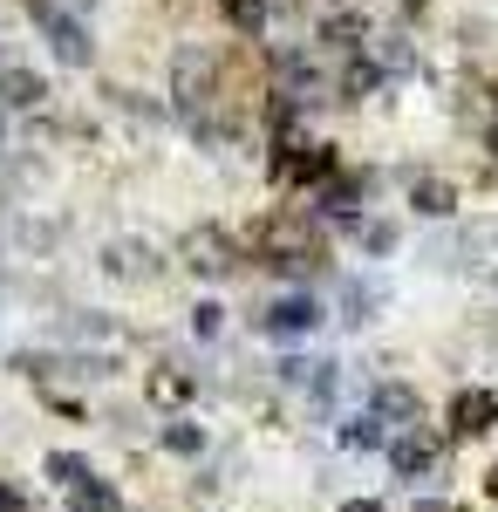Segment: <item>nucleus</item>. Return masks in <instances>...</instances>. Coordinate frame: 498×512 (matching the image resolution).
Returning <instances> with one entry per match:
<instances>
[{"mask_svg": "<svg viewBox=\"0 0 498 512\" xmlns=\"http://www.w3.org/2000/svg\"><path fill=\"white\" fill-rule=\"evenodd\" d=\"M55 7H69V14H82V21H89V7H96V0H55Z\"/></svg>", "mask_w": 498, "mask_h": 512, "instance_id": "obj_23", "label": "nucleus"}, {"mask_svg": "<svg viewBox=\"0 0 498 512\" xmlns=\"http://www.w3.org/2000/svg\"><path fill=\"white\" fill-rule=\"evenodd\" d=\"M192 396V376H178V369H151V403H185Z\"/></svg>", "mask_w": 498, "mask_h": 512, "instance_id": "obj_18", "label": "nucleus"}, {"mask_svg": "<svg viewBox=\"0 0 498 512\" xmlns=\"http://www.w3.org/2000/svg\"><path fill=\"white\" fill-rule=\"evenodd\" d=\"M348 444H355V451H383V444H389V431H383V424H376V417H355V424H348Z\"/></svg>", "mask_w": 498, "mask_h": 512, "instance_id": "obj_19", "label": "nucleus"}, {"mask_svg": "<svg viewBox=\"0 0 498 512\" xmlns=\"http://www.w3.org/2000/svg\"><path fill=\"white\" fill-rule=\"evenodd\" d=\"M28 14H35L41 41H48V55H55L62 69H89V62H96V41H89V21H82V14L55 7V0H28Z\"/></svg>", "mask_w": 498, "mask_h": 512, "instance_id": "obj_1", "label": "nucleus"}, {"mask_svg": "<svg viewBox=\"0 0 498 512\" xmlns=\"http://www.w3.org/2000/svg\"><path fill=\"white\" fill-rule=\"evenodd\" d=\"M192 328H198V335H219V328H226V308H219V301H198V308H192Z\"/></svg>", "mask_w": 498, "mask_h": 512, "instance_id": "obj_21", "label": "nucleus"}, {"mask_svg": "<svg viewBox=\"0 0 498 512\" xmlns=\"http://www.w3.org/2000/svg\"><path fill=\"white\" fill-rule=\"evenodd\" d=\"M383 82H389V76L376 69V62H369V55H355V62L342 69V103H369V96H376Z\"/></svg>", "mask_w": 498, "mask_h": 512, "instance_id": "obj_13", "label": "nucleus"}, {"mask_svg": "<svg viewBox=\"0 0 498 512\" xmlns=\"http://www.w3.org/2000/svg\"><path fill=\"white\" fill-rule=\"evenodd\" d=\"M369 417L383 424V431H417L423 424V396L410 383H376L369 390Z\"/></svg>", "mask_w": 498, "mask_h": 512, "instance_id": "obj_6", "label": "nucleus"}, {"mask_svg": "<svg viewBox=\"0 0 498 512\" xmlns=\"http://www.w3.org/2000/svg\"><path fill=\"white\" fill-rule=\"evenodd\" d=\"M21 506H28V499H21L14 485H0V512H21Z\"/></svg>", "mask_w": 498, "mask_h": 512, "instance_id": "obj_22", "label": "nucleus"}, {"mask_svg": "<svg viewBox=\"0 0 498 512\" xmlns=\"http://www.w3.org/2000/svg\"><path fill=\"white\" fill-rule=\"evenodd\" d=\"M157 444H164L171 458H198V451H205V431H198L192 417H171V424L157 431Z\"/></svg>", "mask_w": 498, "mask_h": 512, "instance_id": "obj_14", "label": "nucleus"}, {"mask_svg": "<svg viewBox=\"0 0 498 512\" xmlns=\"http://www.w3.org/2000/svg\"><path fill=\"white\" fill-rule=\"evenodd\" d=\"M492 103H498V89H492Z\"/></svg>", "mask_w": 498, "mask_h": 512, "instance_id": "obj_27", "label": "nucleus"}, {"mask_svg": "<svg viewBox=\"0 0 498 512\" xmlns=\"http://www.w3.org/2000/svg\"><path fill=\"white\" fill-rule=\"evenodd\" d=\"M417 512H451V506H417Z\"/></svg>", "mask_w": 498, "mask_h": 512, "instance_id": "obj_26", "label": "nucleus"}, {"mask_svg": "<svg viewBox=\"0 0 498 512\" xmlns=\"http://www.w3.org/2000/svg\"><path fill=\"white\" fill-rule=\"evenodd\" d=\"M219 89V62H212V48H178V62H171V96L185 103V110H198L205 96Z\"/></svg>", "mask_w": 498, "mask_h": 512, "instance_id": "obj_5", "label": "nucleus"}, {"mask_svg": "<svg viewBox=\"0 0 498 512\" xmlns=\"http://www.w3.org/2000/svg\"><path fill=\"white\" fill-rule=\"evenodd\" d=\"M48 478H55L62 492H76V485H89V465H82L76 451H48Z\"/></svg>", "mask_w": 498, "mask_h": 512, "instance_id": "obj_16", "label": "nucleus"}, {"mask_svg": "<svg viewBox=\"0 0 498 512\" xmlns=\"http://www.w3.org/2000/svg\"><path fill=\"white\" fill-rule=\"evenodd\" d=\"M362 246H369V253H389V246H396V219H362Z\"/></svg>", "mask_w": 498, "mask_h": 512, "instance_id": "obj_20", "label": "nucleus"}, {"mask_svg": "<svg viewBox=\"0 0 498 512\" xmlns=\"http://www.w3.org/2000/svg\"><path fill=\"white\" fill-rule=\"evenodd\" d=\"M48 103V76L28 62H0V110H41Z\"/></svg>", "mask_w": 498, "mask_h": 512, "instance_id": "obj_8", "label": "nucleus"}, {"mask_svg": "<svg viewBox=\"0 0 498 512\" xmlns=\"http://www.w3.org/2000/svg\"><path fill=\"white\" fill-rule=\"evenodd\" d=\"M492 417H498V396L492 390H464L458 403H451V431H458V437L492 431Z\"/></svg>", "mask_w": 498, "mask_h": 512, "instance_id": "obj_11", "label": "nucleus"}, {"mask_svg": "<svg viewBox=\"0 0 498 512\" xmlns=\"http://www.w3.org/2000/svg\"><path fill=\"white\" fill-rule=\"evenodd\" d=\"M342 171V158H335V144H314V137H280V151H273V178L280 185H328Z\"/></svg>", "mask_w": 498, "mask_h": 512, "instance_id": "obj_2", "label": "nucleus"}, {"mask_svg": "<svg viewBox=\"0 0 498 512\" xmlns=\"http://www.w3.org/2000/svg\"><path fill=\"white\" fill-rule=\"evenodd\" d=\"M342 512H383V506H376V499H348Z\"/></svg>", "mask_w": 498, "mask_h": 512, "instance_id": "obj_24", "label": "nucleus"}, {"mask_svg": "<svg viewBox=\"0 0 498 512\" xmlns=\"http://www.w3.org/2000/svg\"><path fill=\"white\" fill-rule=\"evenodd\" d=\"M185 267H192L198 280H226L232 267H239V253H232L226 233H205V226H198V233L185 239Z\"/></svg>", "mask_w": 498, "mask_h": 512, "instance_id": "obj_7", "label": "nucleus"}, {"mask_svg": "<svg viewBox=\"0 0 498 512\" xmlns=\"http://www.w3.org/2000/svg\"><path fill=\"white\" fill-rule=\"evenodd\" d=\"M69 512H123V506H116L110 485H96V478H89V485H76V492H69Z\"/></svg>", "mask_w": 498, "mask_h": 512, "instance_id": "obj_17", "label": "nucleus"}, {"mask_svg": "<svg viewBox=\"0 0 498 512\" xmlns=\"http://www.w3.org/2000/svg\"><path fill=\"white\" fill-rule=\"evenodd\" d=\"M321 328V301L314 294H280L260 308V335L267 342H294V335H314Z\"/></svg>", "mask_w": 498, "mask_h": 512, "instance_id": "obj_4", "label": "nucleus"}, {"mask_svg": "<svg viewBox=\"0 0 498 512\" xmlns=\"http://www.w3.org/2000/svg\"><path fill=\"white\" fill-rule=\"evenodd\" d=\"M103 274H116V280H151L157 260H151V246H137V239H110V246H103Z\"/></svg>", "mask_w": 498, "mask_h": 512, "instance_id": "obj_10", "label": "nucleus"}, {"mask_svg": "<svg viewBox=\"0 0 498 512\" xmlns=\"http://www.w3.org/2000/svg\"><path fill=\"white\" fill-rule=\"evenodd\" d=\"M485 151H492V158H498V123H492V130H485Z\"/></svg>", "mask_w": 498, "mask_h": 512, "instance_id": "obj_25", "label": "nucleus"}, {"mask_svg": "<svg viewBox=\"0 0 498 512\" xmlns=\"http://www.w3.org/2000/svg\"><path fill=\"white\" fill-rule=\"evenodd\" d=\"M410 212H417V219H451V212H458L451 178H417V185H410Z\"/></svg>", "mask_w": 498, "mask_h": 512, "instance_id": "obj_12", "label": "nucleus"}, {"mask_svg": "<svg viewBox=\"0 0 498 512\" xmlns=\"http://www.w3.org/2000/svg\"><path fill=\"white\" fill-rule=\"evenodd\" d=\"M314 48H321V55H348V62H355V55H369V41H376V21H369V14H362V7H335V14H321V21H314Z\"/></svg>", "mask_w": 498, "mask_h": 512, "instance_id": "obj_3", "label": "nucleus"}, {"mask_svg": "<svg viewBox=\"0 0 498 512\" xmlns=\"http://www.w3.org/2000/svg\"><path fill=\"white\" fill-rule=\"evenodd\" d=\"M437 458H444V444H437L430 431H403L396 444H389V465H396L403 478H423V472H437Z\"/></svg>", "mask_w": 498, "mask_h": 512, "instance_id": "obj_9", "label": "nucleus"}, {"mask_svg": "<svg viewBox=\"0 0 498 512\" xmlns=\"http://www.w3.org/2000/svg\"><path fill=\"white\" fill-rule=\"evenodd\" d=\"M219 14H226L232 28H239V35H267V0H219Z\"/></svg>", "mask_w": 498, "mask_h": 512, "instance_id": "obj_15", "label": "nucleus"}]
</instances>
